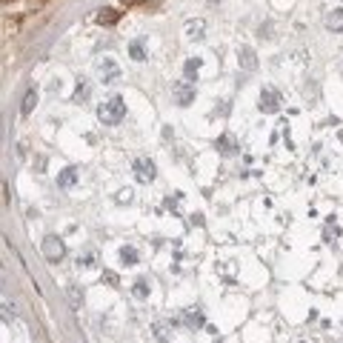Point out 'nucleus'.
Masks as SVG:
<instances>
[{"label":"nucleus","mask_w":343,"mask_h":343,"mask_svg":"<svg viewBox=\"0 0 343 343\" xmlns=\"http://www.w3.org/2000/svg\"><path fill=\"white\" fill-rule=\"evenodd\" d=\"M97 117H100V123H106V126H114V123H120L126 117V103H123V97H109L106 103H100L97 106Z\"/></svg>","instance_id":"1"},{"label":"nucleus","mask_w":343,"mask_h":343,"mask_svg":"<svg viewBox=\"0 0 343 343\" xmlns=\"http://www.w3.org/2000/svg\"><path fill=\"white\" fill-rule=\"evenodd\" d=\"M43 255H46V260H52V263L63 260V257H66V243L60 238H55V235H49V238L43 240Z\"/></svg>","instance_id":"2"},{"label":"nucleus","mask_w":343,"mask_h":343,"mask_svg":"<svg viewBox=\"0 0 343 343\" xmlns=\"http://www.w3.org/2000/svg\"><path fill=\"white\" fill-rule=\"evenodd\" d=\"M260 112H266V114H274L277 109H280V94L272 89V86H266V89L260 91Z\"/></svg>","instance_id":"3"},{"label":"nucleus","mask_w":343,"mask_h":343,"mask_svg":"<svg viewBox=\"0 0 343 343\" xmlns=\"http://www.w3.org/2000/svg\"><path fill=\"white\" fill-rule=\"evenodd\" d=\"M172 94H174V100L180 103V106H189V103L194 100V83H189V80H180V83H174Z\"/></svg>","instance_id":"4"},{"label":"nucleus","mask_w":343,"mask_h":343,"mask_svg":"<svg viewBox=\"0 0 343 343\" xmlns=\"http://www.w3.org/2000/svg\"><path fill=\"white\" fill-rule=\"evenodd\" d=\"M155 174H158V172H155V163H152V160H146V158L135 160V177L140 183H152Z\"/></svg>","instance_id":"5"},{"label":"nucleus","mask_w":343,"mask_h":343,"mask_svg":"<svg viewBox=\"0 0 343 343\" xmlns=\"http://www.w3.org/2000/svg\"><path fill=\"white\" fill-rule=\"evenodd\" d=\"M217 152L223 155V158H232V155H238V140H235V135H229V132H223V135L217 137Z\"/></svg>","instance_id":"6"},{"label":"nucleus","mask_w":343,"mask_h":343,"mask_svg":"<svg viewBox=\"0 0 343 343\" xmlns=\"http://www.w3.org/2000/svg\"><path fill=\"white\" fill-rule=\"evenodd\" d=\"M238 63H240V69H246V72H255V69H257V57H255V49H252V46H240L238 49Z\"/></svg>","instance_id":"7"},{"label":"nucleus","mask_w":343,"mask_h":343,"mask_svg":"<svg viewBox=\"0 0 343 343\" xmlns=\"http://www.w3.org/2000/svg\"><path fill=\"white\" fill-rule=\"evenodd\" d=\"M75 183H78V169H75V166H66V169L57 174V186H60V189H69V186H75Z\"/></svg>","instance_id":"8"},{"label":"nucleus","mask_w":343,"mask_h":343,"mask_svg":"<svg viewBox=\"0 0 343 343\" xmlns=\"http://www.w3.org/2000/svg\"><path fill=\"white\" fill-rule=\"evenodd\" d=\"M100 72H103V83H114V80H120V72H117V66H114L112 60H103Z\"/></svg>","instance_id":"9"},{"label":"nucleus","mask_w":343,"mask_h":343,"mask_svg":"<svg viewBox=\"0 0 343 343\" xmlns=\"http://www.w3.org/2000/svg\"><path fill=\"white\" fill-rule=\"evenodd\" d=\"M200 57H192V60H186V66H183V80H189L192 83L194 78H197V72H200Z\"/></svg>","instance_id":"10"},{"label":"nucleus","mask_w":343,"mask_h":343,"mask_svg":"<svg viewBox=\"0 0 343 343\" xmlns=\"http://www.w3.org/2000/svg\"><path fill=\"white\" fill-rule=\"evenodd\" d=\"M117 20H120V11L117 9H100L97 11V23H100V26H114Z\"/></svg>","instance_id":"11"},{"label":"nucleus","mask_w":343,"mask_h":343,"mask_svg":"<svg viewBox=\"0 0 343 343\" xmlns=\"http://www.w3.org/2000/svg\"><path fill=\"white\" fill-rule=\"evenodd\" d=\"M326 26L332 32H343V9H335L326 14Z\"/></svg>","instance_id":"12"},{"label":"nucleus","mask_w":343,"mask_h":343,"mask_svg":"<svg viewBox=\"0 0 343 343\" xmlns=\"http://www.w3.org/2000/svg\"><path fill=\"white\" fill-rule=\"evenodd\" d=\"M183 320H186V326H203V312H200L197 306H194V309H186Z\"/></svg>","instance_id":"13"},{"label":"nucleus","mask_w":343,"mask_h":343,"mask_svg":"<svg viewBox=\"0 0 343 343\" xmlns=\"http://www.w3.org/2000/svg\"><path fill=\"white\" fill-rule=\"evenodd\" d=\"M203 29H206V23H203V20H192V23H186V34H189L192 40H200V37H203Z\"/></svg>","instance_id":"14"},{"label":"nucleus","mask_w":343,"mask_h":343,"mask_svg":"<svg viewBox=\"0 0 343 343\" xmlns=\"http://www.w3.org/2000/svg\"><path fill=\"white\" fill-rule=\"evenodd\" d=\"M37 106V91L29 89L26 91V97H23V106H20V114H32V109Z\"/></svg>","instance_id":"15"},{"label":"nucleus","mask_w":343,"mask_h":343,"mask_svg":"<svg viewBox=\"0 0 343 343\" xmlns=\"http://www.w3.org/2000/svg\"><path fill=\"white\" fill-rule=\"evenodd\" d=\"M120 260H123L126 266H135V263L140 260V255H137L135 246H123V249H120Z\"/></svg>","instance_id":"16"},{"label":"nucleus","mask_w":343,"mask_h":343,"mask_svg":"<svg viewBox=\"0 0 343 343\" xmlns=\"http://www.w3.org/2000/svg\"><path fill=\"white\" fill-rule=\"evenodd\" d=\"M129 55H132V60H146V49H143V40H132L129 43Z\"/></svg>","instance_id":"17"},{"label":"nucleus","mask_w":343,"mask_h":343,"mask_svg":"<svg viewBox=\"0 0 343 343\" xmlns=\"http://www.w3.org/2000/svg\"><path fill=\"white\" fill-rule=\"evenodd\" d=\"M132 292H135V297H140V300H143V297H149V280H143V277H140V280H135Z\"/></svg>","instance_id":"18"},{"label":"nucleus","mask_w":343,"mask_h":343,"mask_svg":"<svg viewBox=\"0 0 343 343\" xmlns=\"http://www.w3.org/2000/svg\"><path fill=\"white\" fill-rule=\"evenodd\" d=\"M155 338H158L160 343H166L172 338V335H169V326H166V323H155Z\"/></svg>","instance_id":"19"},{"label":"nucleus","mask_w":343,"mask_h":343,"mask_svg":"<svg viewBox=\"0 0 343 343\" xmlns=\"http://www.w3.org/2000/svg\"><path fill=\"white\" fill-rule=\"evenodd\" d=\"M86 97H89V83H78V89H75V97H72V100L80 103V100H86Z\"/></svg>","instance_id":"20"},{"label":"nucleus","mask_w":343,"mask_h":343,"mask_svg":"<svg viewBox=\"0 0 343 343\" xmlns=\"http://www.w3.org/2000/svg\"><path fill=\"white\" fill-rule=\"evenodd\" d=\"M100 280H103L106 286H120V277H117V272H109V269L100 274Z\"/></svg>","instance_id":"21"},{"label":"nucleus","mask_w":343,"mask_h":343,"mask_svg":"<svg viewBox=\"0 0 343 343\" xmlns=\"http://www.w3.org/2000/svg\"><path fill=\"white\" fill-rule=\"evenodd\" d=\"M69 300H72V306H80L83 303V292H78L75 286H69Z\"/></svg>","instance_id":"22"},{"label":"nucleus","mask_w":343,"mask_h":343,"mask_svg":"<svg viewBox=\"0 0 343 343\" xmlns=\"http://www.w3.org/2000/svg\"><path fill=\"white\" fill-rule=\"evenodd\" d=\"M338 235H341V229H338V226H326V229H323V240H329V243L338 238Z\"/></svg>","instance_id":"23"},{"label":"nucleus","mask_w":343,"mask_h":343,"mask_svg":"<svg viewBox=\"0 0 343 343\" xmlns=\"http://www.w3.org/2000/svg\"><path fill=\"white\" fill-rule=\"evenodd\" d=\"M117 200H120V203H129V200H132V189H123V192H117Z\"/></svg>","instance_id":"24"},{"label":"nucleus","mask_w":343,"mask_h":343,"mask_svg":"<svg viewBox=\"0 0 343 343\" xmlns=\"http://www.w3.org/2000/svg\"><path fill=\"white\" fill-rule=\"evenodd\" d=\"M78 263H83V266H91V263H94V255H91V252H86L83 257H78Z\"/></svg>","instance_id":"25"},{"label":"nucleus","mask_w":343,"mask_h":343,"mask_svg":"<svg viewBox=\"0 0 343 343\" xmlns=\"http://www.w3.org/2000/svg\"><path fill=\"white\" fill-rule=\"evenodd\" d=\"M215 343H223V341H215Z\"/></svg>","instance_id":"26"},{"label":"nucleus","mask_w":343,"mask_h":343,"mask_svg":"<svg viewBox=\"0 0 343 343\" xmlns=\"http://www.w3.org/2000/svg\"><path fill=\"white\" fill-rule=\"evenodd\" d=\"M3 3H9V0H3Z\"/></svg>","instance_id":"27"}]
</instances>
